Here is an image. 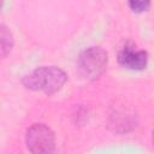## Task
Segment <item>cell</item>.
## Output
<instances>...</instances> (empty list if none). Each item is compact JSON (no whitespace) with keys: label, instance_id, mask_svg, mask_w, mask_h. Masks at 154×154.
Segmentation results:
<instances>
[{"label":"cell","instance_id":"cell-5","mask_svg":"<svg viewBox=\"0 0 154 154\" xmlns=\"http://www.w3.org/2000/svg\"><path fill=\"white\" fill-rule=\"evenodd\" d=\"M13 35L11 30L4 25L0 24V59L7 57L13 47Z\"/></svg>","mask_w":154,"mask_h":154},{"label":"cell","instance_id":"cell-7","mask_svg":"<svg viewBox=\"0 0 154 154\" xmlns=\"http://www.w3.org/2000/svg\"><path fill=\"white\" fill-rule=\"evenodd\" d=\"M2 5H4V0H0V12H1V8H2Z\"/></svg>","mask_w":154,"mask_h":154},{"label":"cell","instance_id":"cell-2","mask_svg":"<svg viewBox=\"0 0 154 154\" xmlns=\"http://www.w3.org/2000/svg\"><path fill=\"white\" fill-rule=\"evenodd\" d=\"M107 63L108 55L106 51L100 47H89L77 59V72L82 78L94 81L105 72Z\"/></svg>","mask_w":154,"mask_h":154},{"label":"cell","instance_id":"cell-1","mask_svg":"<svg viewBox=\"0 0 154 154\" xmlns=\"http://www.w3.org/2000/svg\"><path fill=\"white\" fill-rule=\"evenodd\" d=\"M66 81L67 76L61 69L57 66H40L25 75L22 83L26 89L41 90L46 95H53L63 88Z\"/></svg>","mask_w":154,"mask_h":154},{"label":"cell","instance_id":"cell-6","mask_svg":"<svg viewBox=\"0 0 154 154\" xmlns=\"http://www.w3.org/2000/svg\"><path fill=\"white\" fill-rule=\"evenodd\" d=\"M128 4L134 12L142 13L149 8L150 0H128Z\"/></svg>","mask_w":154,"mask_h":154},{"label":"cell","instance_id":"cell-3","mask_svg":"<svg viewBox=\"0 0 154 154\" xmlns=\"http://www.w3.org/2000/svg\"><path fill=\"white\" fill-rule=\"evenodd\" d=\"M25 143L28 150L34 154L52 153L55 149V135L45 124H32L26 130Z\"/></svg>","mask_w":154,"mask_h":154},{"label":"cell","instance_id":"cell-4","mask_svg":"<svg viewBox=\"0 0 154 154\" xmlns=\"http://www.w3.org/2000/svg\"><path fill=\"white\" fill-rule=\"evenodd\" d=\"M118 63L129 70H143L148 64V53L146 51H138L134 45L128 43L120 49Z\"/></svg>","mask_w":154,"mask_h":154}]
</instances>
